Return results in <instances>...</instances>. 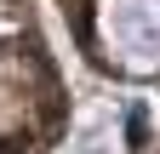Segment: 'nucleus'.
<instances>
[{"label": "nucleus", "mask_w": 160, "mask_h": 154, "mask_svg": "<svg viewBox=\"0 0 160 154\" xmlns=\"http://www.w3.org/2000/svg\"><path fill=\"white\" fill-rule=\"evenodd\" d=\"M34 86L52 91L46 46L29 29L23 0H0V154L40 148L29 137V114H57V108H52V97H34Z\"/></svg>", "instance_id": "f257e3e1"}]
</instances>
